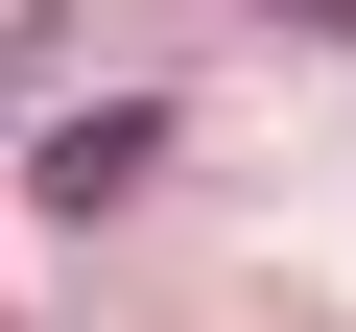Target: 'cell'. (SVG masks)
<instances>
[{"mask_svg":"<svg viewBox=\"0 0 356 332\" xmlns=\"http://www.w3.org/2000/svg\"><path fill=\"white\" fill-rule=\"evenodd\" d=\"M143 166H166V95H95V119H48V142H24V190H48V214H119Z\"/></svg>","mask_w":356,"mask_h":332,"instance_id":"1","label":"cell"},{"mask_svg":"<svg viewBox=\"0 0 356 332\" xmlns=\"http://www.w3.org/2000/svg\"><path fill=\"white\" fill-rule=\"evenodd\" d=\"M285 24H332V48H356V0H285Z\"/></svg>","mask_w":356,"mask_h":332,"instance_id":"2","label":"cell"}]
</instances>
